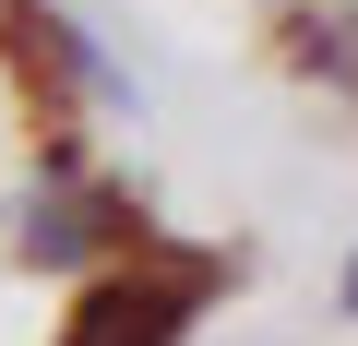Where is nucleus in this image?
Masks as SVG:
<instances>
[{"label":"nucleus","mask_w":358,"mask_h":346,"mask_svg":"<svg viewBox=\"0 0 358 346\" xmlns=\"http://www.w3.org/2000/svg\"><path fill=\"white\" fill-rule=\"evenodd\" d=\"M120 84L60 0H0V346H192L239 251L167 239L131 167L96 155Z\"/></svg>","instance_id":"nucleus-1"},{"label":"nucleus","mask_w":358,"mask_h":346,"mask_svg":"<svg viewBox=\"0 0 358 346\" xmlns=\"http://www.w3.org/2000/svg\"><path fill=\"white\" fill-rule=\"evenodd\" d=\"M275 48H287L299 84L358 108V0H275Z\"/></svg>","instance_id":"nucleus-2"}]
</instances>
